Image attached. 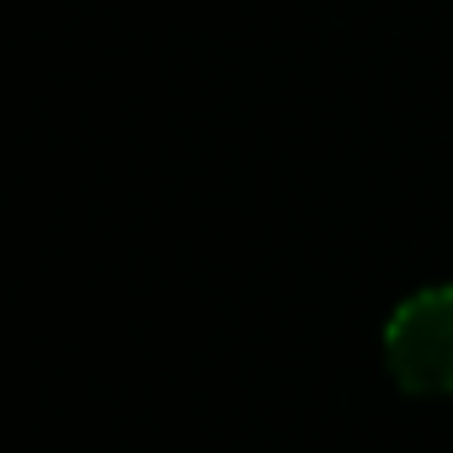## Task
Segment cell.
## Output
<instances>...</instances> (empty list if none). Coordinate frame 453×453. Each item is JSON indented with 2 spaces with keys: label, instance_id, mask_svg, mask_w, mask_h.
Listing matches in <instances>:
<instances>
[{
  "label": "cell",
  "instance_id": "6da1fadb",
  "mask_svg": "<svg viewBox=\"0 0 453 453\" xmlns=\"http://www.w3.org/2000/svg\"><path fill=\"white\" fill-rule=\"evenodd\" d=\"M384 357L400 389L448 395L453 389V288L411 294L384 331Z\"/></svg>",
  "mask_w": 453,
  "mask_h": 453
}]
</instances>
